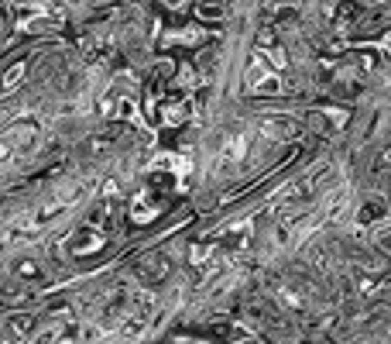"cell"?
I'll return each mask as SVG.
<instances>
[{
    "mask_svg": "<svg viewBox=\"0 0 391 344\" xmlns=\"http://www.w3.org/2000/svg\"><path fill=\"white\" fill-rule=\"evenodd\" d=\"M247 86L261 96H272V93H281V80L274 73V66L268 62L265 52H254L251 62H247Z\"/></svg>",
    "mask_w": 391,
    "mask_h": 344,
    "instance_id": "7a4b0ae2",
    "label": "cell"
},
{
    "mask_svg": "<svg viewBox=\"0 0 391 344\" xmlns=\"http://www.w3.org/2000/svg\"><path fill=\"white\" fill-rule=\"evenodd\" d=\"M323 175H330V166H319V169L306 172V175H299V179H292V182H285V186L272 196V203H278L281 210L302 207V203L316 193V186H319V179H323Z\"/></svg>",
    "mask_w": 391,
    "mask_h": 344,
    "instance_id": "6da1fadb",
    "label": "cell"
},
{
    "mask_svg": "<svg viewBox=\"0 0 391 344\" xmlns=\"http://www.w3.org/2000/svg\"><path fill=\"white\" fill-rule=\"evenodd\" d=\"M364 344H381V341H364Z\"/></svg>",
    "mask_w": 391,
    "mask_h": 344,
    "instance_id": "7c38bea8",
    "label": "cell"
},
{
    "mask_svg": "<svg viewBox=\"0 0 391 344\" xmlns=\"http://www.w3.org/2000/svg\"><path fill=\"white\" fill-rule=\"evenodd\" d=\"M24 76V62H17V66H10V73L3 76V89H14L17 86V80Z\"/></svg>",
    "mask_w": 391,
    "mask_h": 344,
    "instance_id": "8fae6325",
    "label": "cell"
},
{
    "mask_svg": "<svg viewBox=\"0 0 391 344\" xmlns=\"http://www.w3.org/2000/svg\"><path fill=\"white\" fill-rule=\"evenodd\" d=\"M158 210H161V207H158L152 196H138V200H134V207H131V217H134L138 224H148L152 217H158Z\"/></svg>",
    "mask_w": 391,
    "mask_h": 344,
    "instance_id": "8992f818",
    "label": "cell"
},
{
    "mask_svg": "<svg viewBox=\"0 0 391 344\" xmlns=\"http://www.w3.org/2000/svg\"><path fill=\"white\" fill-rule=\"evenodd\" d=\"M141 275H148V279L165 275V261H161V258H148V261H141Z\"/></svg>",
    "mask_w": 391,
    "mask_h": 344,
    "instance_id": "30bf717a",
    "label": "cell"
},
{
    "mask_svg": "<svg viewBox=\"0 0 391 344\" xmlns=\"http://www.w3.org/2000/svg\"><path fill=\"white\" fill-rule=\"evenodd\" d=\"M103 245V234L96 227H82L76 238H69V252L73 255H86V252H96Z\"/></svg>",
    "mask_w": 391,
    "mask_h": 344,
    "instance_id": "5b68a950",
    "label": "cell"
},
{
    "mask_svg": "<svg viewBox=\"0 0 391 344\" xmlns=\"http://www.w3.org/2000/svg\"><path fill=\"white\" fill-rule=\"evenodd\" d=\"M247 141H251V134L247 131H240V134H234L227 145H223V159L227 162H237V159H244V152H247Z\"/></svg>",
    "mask_w": 391,
    "mask_h": 344,
    "instance_id": "52a82bcc",
    "label": "cell"
},
{
    "mask_svg": "<svg viewBox=\"0 0 391 344\" xmlns=\"http://www.w3.org/2000/svg\"><path fill=\"white\" fill-rule=\"evenodd\" d=\"M261 131L268 138H274V141H288V138L299 134V121L288 117V114H265L261 117Z\"/></svg>",
    "mask_w": 391,
    "mask_h": 344,
    "instance_id": "3957f363",
    "label": "cell"
},
{
    "mask_svg": "<svg viewBox=\"0 0 391 344\" xmlns=\"http://www.w3.org/2000/svg\"><path fill=\"white\" fill-rule=\"evenodd\" d=\"M385 217H388V210H385V200L381 196H371L360 210H357V227H371V224H385Z\"/></svg>",
    "mask_w": 391,
    "mask_h": 344,
    "instance_id": "277c9868",
    "label": "cell"
},
{
    "mask_svg": "<svg viewBox=\"0 0 391 344\" xmlns=\"http://www.w3.org/2000/svg\"><path fill=\"white\" fill-rule=\"evenodd\" d=\"M155 169H172V172H179V175H186L189 162H186V159H175V155H172V159H158Z\"/></svg>",
    "mask_w": 391,
    "mask_h": 344,
    "instance_id": "9c48e42d",
    "label": "cell"
},
{
    "mask_svg": "<svg viewBox=\"0 0 391 344\" xmlns=\"http://www.w3.org/2000/svg\"><path fill=\"white\" fill-rule=\"evenodd\" d=\"M31 327H35V317H28V313H17V317H10V331H14L17 338H24Z\"/></svg>",
    "mask_w": 391,
    "mask_h": 344,
    "instance_id": "ba28073f",
    "label": "cell"
}]
</instances>
